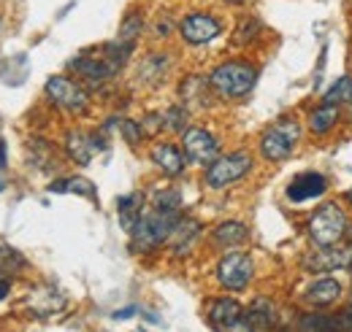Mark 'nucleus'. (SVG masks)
<instances>
[{
	"label": "nucleus",
	"instance_id": "nucleus-22",
	"mask_svg": "<svg viewBox=\"0 0 352 332\" xmlns=\"http://www.w3.org/2000/svg\"><path fill=\"white\" fill-rule=\"evenodd\" d=\"M247 235H250L247 224H241V222H222V224L214 227L212 241H214L217 246H236V244H244Z\"/></svg>",
	"mask_w": 352,
	"mask_h": 332
},
{
	"label": "nucleus",
	"instance_id": "nucleus-19",
	"mask_svg": "<svg viewBox=\"0 0 352 332\" xmlns=\"http://www.w3.org/2000/svg\"><path fill=\"white\" fill-rule=\"evenodd\" d=\"M198 235H201V224H198L195 219L179 216V222L174 224V233H171V238H168V244H171L174 254H187L190 246H192V241H195Z\"/></svg>",
	"mask_w": 352,
	"mask_h": 332
},
{
	"label": "nucleus",
	"instance_id": "nucleus-13",
	"mask_svg": "<svg viewBox=\"0 0 352 332\" xmlns=\"http://www.w3.org/2000/svg\"><path fill=\"white\" fill-rule=\"evenodd\" d=\"M328 192V178L317 170H307V173H298L290 184H287V200L290 203H307L314 198H322Z\"/></svg>",
	"mask_w": 352,
	"mask_h": 332
},
{
	"label": "nucleus",
	"instance_id": "nucleus-15",
	"mask_svg": "<svg viewBox=\"0 0 352 332\" xmlns=\"http://www.w3.org/2000/svg\"><path fill=\"white\" fill-rule=\"evenodd\" d=\"M149 157H152V163L160 167V173H166V176H182L184 173V167H187V157H184V152L174 146V143H155L152 146V152H149Z\"/></svg>",
	"mask_w": 352,
	"mask_h": 332
},
{
	"label": "nucleus",
	"instance_id": "nucleus-31",
	"mask_svg": "<svg viewBox=\"0 0 352 332\" xmlns=\"http://www.w3.org/2000/svg\"><path fill=\"white\" fill-rule=\"evenodd\" d=\"M138 308L135 305H128V308H120V311H114V319H131L133 313H135Z\"/></svg>",
	"mask_w": 352,
	"mask_h": 332
},
{
	"label": "nucleus",
	"instance_id": "nucleus-14",
	"mask_svg": "<svg viewBox=\"0 0 352 332\" xmlns=\"http://www.w3.org/2000/svg\"><path fill=\"white\" fill-rule=\"evenodd\" d=\"M103 149H106V143H103V138H98L95 132L74 130V132L65 135V152H68V157H71L76 165H89L92 157H95L98 152H103Z\"/></svg>",
	"mask_w": 352,
	"mask_h": 332
},
{
	"label": "nucleus",
	"instance_id": "nucleus-18",
	"mask_svg": "<svg viewBox=\"0 0 352 332\" xmlns=\"http://www.w3.org/2000/svg\"><path fill=\"white\" fill-rule=\"evenodd\" d=\"M28 308L38 316V319H44L49 313H54V311H60L63 305H65V297L60 294V292H54L52 287H41V289H33L28 292Z\"/></svg>",
	"mask_w": 352,
	"mask_h": 332
},
{
	"label": "nucleus",
	"instance_id": "nucleus-32",
	"mask_svg": "<svg viewBox=\"0 0 352 332\" xmlns=\"http://www.w3.org/2000/svg\"><path fill=\"white\" fill-rule=\"evenodd\" d=\"M8 289H11V281H6V278H0V300L8 294Z\"/></svg>",
	"mask_w": 352,
	"mask_h": 332
},
{
	"label": "nucleus",
	"instance_id": "nucleus-29",
	"mask_svg": "<svg viewBox=\"0 0 352 332\" xmlns=\"http://www.w3.org/2000/svg\"><path fill=\"white\" fill-rule=\"evenodd\" d=\"M258 30H261V22H258V19H244V25H241V27H239V33H236V36H239L236 41H239V43L252 41Z\"/></svg>",
	"mask_w": 352,
	"mask_h": 332
},
{
	"label": "nucleus",
	"instance_id": "nucleus-35",
	"mask_svg": "<svg viewBox=\"0 0 352 332\" xmlns=\"http://www.w3.org/2000/svg\"><path fill=\"white\" fill-rule=\"evenodd\" d=\"M347 238H350V241H352V224H350V227H347Z\"/></svg>",
	"mask_w": 352,
	"mask_h": 332
},
{
	"label": "nucleus",
	"instance_id": "nucleus-30",
	"mask_svg": "<svg viewBox=\"0 0 352 332\" xmlns=\"http://www.w3.org/2000/svg\"><path fill=\"white\" fill-rule=\"evenodd\" d=\"M339 327L342 330H352V297H350V305L342 311V316H339Z\"/></svg>",
	"mask_w": 352,
	"mask_h": 332
},
{
	"label": "nucleus",
	"instance_id": "nucleus-4",
	"mask_svg": "<svg viewBox=\"0 0 352 332\" xmlns=\"http://www.w3.org/2000/svg\"><path fill=\"white\" fill-rule=\"evenodd\" d=\"M298 141H301V125H298V119L285 117V119H276L274 125L265 127L263 132H261L258 146H261V154H263L268 163H282V160H287L296 152Z\"/></svg>",
	"mask_w": 352,
	"mask_h": 332
},
{
	"label": "nucleus",
	"instance_id": "nucleus-20",
	"mask_svg": "<svg viewBox=\"0 0 352 332\" xmlns=\"http://www.w3.org/2000/svg\"><path fill=\"white\" fill-rule=\"evenodd\" d=\"M336 125H339V106L320 103V106L309 114V130H311L314 135H328Z\"/></svg>",
	"mask_w": 352,
	"mask_h": 332
},
{
	"label": "nucleus",
	"instance_id": "nucleus-3",
	"mask_svg": "<svg viewBox=\"0 0 352 332\" xmlns=\"http://www.w3.org/2000/svg\"><path fill=\"white\" fill-rule=\"evenodd\" d=\"M347 213L339 203H322L307 222V235L314 246H333L347 235Z\"/></svg>",
	"mask_w": 352,
	"mask_h": 332
},
{
	"label": "nucleus",
	"instance_id": "nucleus-33",
	"mask_svg": "<svg viewBox=\"0 0 352 332\" xmlns=\"http://www.w3.org/2000/svg\"><path fill=\"white\" fill-rule=\"evenodd\" d=\"M225 3H230V5H241V3H247V0H225Z\"/></svg>",
	"mask_w": 352,
	"mask_h": 332
},
{
	"label": "nucleus",
	"instance_id": "nucleus-28",
	"mask_svg": "<svg viewBox=\"0 0 352 332\" xmlns=\"http://www.w3.org/2000/svg\"><path fill=\"white\" fill-rule=\"evenodd\" d=\"M122 135H125V141L131 143V146H138V141L144 138V127L141 122H133V119H122Z\"/></svg>",
	"mask_w": 352,
	"mask_h": 332
},
{
	"label": "nucleus",
	"instance_id": "nucleus-8",
	"mask_svg": "<svg viewBox=\"0 0 352 332\" xmlns=\"http://www.w3.org/2000/svg\"><path fill=\"white\" fill-rule=\"evenodd\" d=\"M182 152L192 165H209L220 157V141L204 127H187L182 132Z\"/></svg>",
	"mask_w": 352,
	"mask_h": 332
},
{
	"label": "nucleus",
	"instance_id": "nucleus-21",
	"mask_svg": "<svg viewBox=\"0 0 352 332\" xmlns=\"http://www.w3.org/2000/svg\"><path fill=\"white\" fill-rule=\"evenodd\" d=\"M141 216H144V195L141 192H131V195L120 198V224L128 235L133 233V227L138 224Z\"/></svg>",
	"mask_w": 352,
	"mask_h": 332
},
{
	"label": "nucleus",
	"instance_id": "nucleus-7",
	"mask_svg": "<svg viewBox=\"0 0 352 332\" xmlns=\"http://www.w3.org/2000/svg\"><path fill=\"white\" fill-rule=\"evenodd\" d=\"M44 92L57 108L71 111V114H82V111L89 106L87 89H85L79 82L68 79V76H52V79L46 82Z\"/></svg>",
	"mask_w": 352,
	"mask_h": 332
},
{
	"label": "nucleus",
	"instance_id": "nucleus-26",
	"mask_svg": "<svg viewBox=\"0 0 352 332\" xmlns=\"http://www.w3.org/2000/svg\"><path fill=\"white\" fill-rule=\"evenodd\" d=\"M141 27H144V19H141V14H128V19L122 22V27H120V36L117 38H122V41H131L135 43V38L141 36Z\"/></svg>",
	"mask_w": 352,
	"mask_h": 332
},
{
	"label": "nucleus",
	"instance_id": "nucleus-34",
	"mask_svg": "<svg viewBox=\"0 0 352 332\" xmlns=\"http://www.w3.org/2000/svg\"><path fill=\"white\" fill-rule=\"evenodd\" d=\"M344 198H347V203H350V206H352V187H350V189H347V195H344Z\"/></svg>",
	"mask_w": 352,
	"mask_h": 332
},
{
	"label": "nucleus",
	"instance_id": "nucleus-23",
	"mask_svg": "<svg viewBox=\"0 0 352 332\" xmlns=\"http://www.w3.org/2000/svg\"><path fill=\"white\" fill-rule=\"evenodd\" d=\"M49 192H74V195H85L89 200H95V184L82 178V176H71V178H60L49 184Z\"/></svg>",
	"mask_w": 352,
	"mask_h": 332
},
{
	"label": "nucleus",
	"instance_id": "nucleus-1",
	"mask_svg": "<svg viewBox=\"0 0 352 332\" xmlns=\"http://www.w3.org/2000/svg\"><path fill=\"white\" fill-rule=\"evenodd\" d=\"M179 216L182 213H171V211H163V208H149L141 219H138V224L133 227L131 238H133V251H141V254H146V251H155L157 246H163V244H168V238H171V233H174V224L179 222Z\"/></svg>",
	"mask_w": 352,
	"mask_h": 332
},
{
	"label": "nucleus",
	"instance_id": "nucleus-16",
	"mask_svg": "<svg viewBox=\"0 0 352 332\" xmlns=\"http://www.w3.org/2000/svg\"><path fill=\"white\" fill-rule=\"evenodd\" d=\"M276 324V308L271 300L258 297L244 311V330H271Z\"/></svg>",
	"mask_w": 352,
	"mask_h": 332
},
{
	"label": "nucleus",
	"instance_id": "nucleus-25",
	"mask_svg": "<svg viewBox=\"0 0 352 332\" xmlns=\"http://www.w3.org/2000/svg\"><path fill=\"white\" fill-rule=\"evenodd\" d=\"M322 103H331V106H344V103H352V76H342V79H336V84L322 95Z\"/></svg>",
	"mask_w": 352,
	"mask_h": 332
},
{
	"label": "nucleus",
	"instance_id": "nucleus-11",
	"mask_svg": "<svg viewBox=\"0 0 352 332\" xmlns=\"http://www.w3.org/2000/svg\"><path fill=\"white\" fill-rule=\"evenodd\" d=\"M206 322L214 330H244V308L233 297H217L206 311Z\"/></svg>",
	"mask_w": 352,
	"mask_h": 332
},
{
	"label": "nucleus",
	"instance_id": "nucleus-10",
	"mask_svg": "<svg viewBox=\"0 0 352 332\" xmlns=\"http://www.w3.org/2000/svg\"><path fill=\"white\" fill-rule=\"evenodd\" d=\"M222 33V22L212 14H204V11H195V14H187L179 25V36L182 41L190 43V46H204V43H212Z\"/></svg>",
	"mask_w": 352,
	"mask_h": 332
},
{
	"label": "nucleus",
	"instance_id": "nucleus-27",
	"mask_svg": "<svg viewBox=\"0 0 352 332\" xmlns=\"http://www.w3.org/2000/svg\"><path fill=\"white\" fill-rule=\"evenodd\" d=\"M163 122H166L168 130H174V132H184V130H187V108L171 106V108L163 114Z\"/></svg>",
	"mask_w": 352,
	"mask_h": 332
},
{
	"label": "nucleus",
	"instance_id": "nucleus-5",
	"mask_svg": "<svg viewBox=\"0 0 352 332\" xmlns=\"http://www.w3.org/2000/svg\"><path fill=\"white\" fill-rule=\"evenodd\" d=\"M252 154L250 152H230L222 154L217 160H212L204 170V184L209 189H225L236 181H241L250 170H252Z\"/></svg>",
	"mask_w": 352,
	"mask_h": 332
},
{
	"label": "nucleus",
	"instance_id": "nucleus-17",
	"mask_svg": "<svg viewBox=\"0 0 352 332\" xmlns=\"http://www.w3.org/2000/svg\"><path fill=\"white\" fill-rule=\"evenodd\" d=\"M339 297H342V284H339L336 278H317V281L304 292V300H307L311 308H328V305H333Z\"/></svg>",
	"mask_w": 352,
	"mask_h": 332
},
{
	"label": "nucleus",
	"instance_id": "nucleus-24",
	"mask_svg": "<svg viewBox=\"0 0 352 332\" xmlns=\"http://www.w3.org/2000/svg\"><path fill=\"white\" fill-rule=\"evenodd\" d=\"M298 330L333 332V330H342V327H339V316H328V313H307V316H301Z\"/></svg>",
	"mask_w": 352,
	"mask_h": 332
},
{
	"label": "nucleus",
	"instance_id": "nucleus-12",
	"mask_svg": "<svg viewBox=\"0 0 352 332\" xmlns=\"http://www.w3.org/2000/svg\"><path fill=\"white\" fill-rule=\"evenodd\" d=\"M68 68L74 71V73H79V79L87 84H95V86H100V84H106L120 68L109 60V57H87V54H82V57H74L71 62H68Z\"/></svg>",
	"mask_w": 352,
	"mask_h": 332
},
{
	"label": "nucleus",
	"instance_id": "nucleus-6",
	"mask_svg": "<svg viewBox=\"0 0 352 332\" xmlns=\"http://www.w3.org/2000/svg\"><path fill=\"white\" fill-rule=\"evenodd\" d=\"M252 276H255V262L244 251H230L217 262V281L228 292L247 289Z\"/></svg>",
	"mask_w": 352,
	"mask_h": 332
},
{
	"label": "nucleus",
	"instance_id": "nucleus-2",
	"mask_svg": "<svg viewBox=\"0 0 352 332\" xmlns=\"http://www.w3.org/2000/svg\"><path fill=\"white\" fill-rule=\"evenodd\" d=\"M255 82H258V71L250 62H241V60H228L209 73V86L220 97H228V100L250 95Z\"/></svg>",
	"mask_w": 352,
	"mask_h": 332
},
{
	"label": "nucleus",
	"instance_id": "nucleus-9",
	"mask_svg": "<svg viewBox=\"0 0 352 332\" xmlns=\"http://www.w3.org/2000/svg\"><path fill=\"white\" fill-rule=\"evenodd\" d=\"M307 273H331V270H352V246H317L307 251L301 259Z\"/></svg>",
	"mask_w": 352,
	"mask_h": 332
}]
</instances>
